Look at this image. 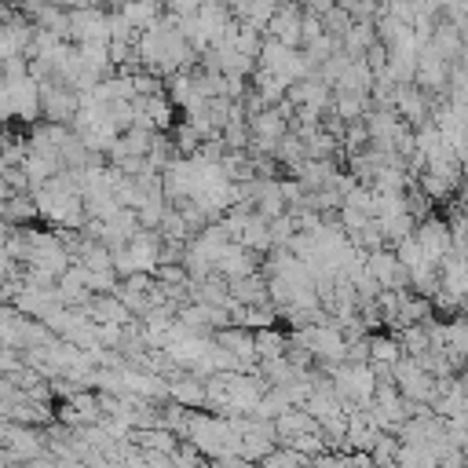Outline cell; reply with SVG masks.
Masks as SVG:
<instances>
[{
    "mask_svg": "<svg viewBox=\"0 0 468 468\" xmlns=\"http://www.w3.org/2000/svg\"><path fill=\"white\" fill-rule=\"evenodd\" d=\"M271 424H274V439H278V446H282V442H289L292 435H303V431H314V428H322V424H318V420H314V417H311L303 406H292V410L278 413Z\"/></svg>",
    "mask_w": 468,
    "mask_h": 468,
    "instance_id": "cell-6",
    "label": "cell"
},
{
    "mask_svg": "<svg viewBox=\"0 0 468 468\" xmlns=\"http://www.w3.org/2000/svg\"><path fill=\"white\" fill-rule=\"evenodd\" d=\"M15 11H18L15 4H7V0H0V26H7V22L15 18Z\"/></svg>",
    "mask_w": 468,
    "mask_h": 468,
    "instance_id": "cell-8",
    "label": "cell"
},
{
    "mask_svg": "<svg viewBox=\"0 0 468 468\" xmlns=\"http://www.w3.org/2000/svg\"><path fill=\"white\" fill-rule=\"evenodd\" d=\"M69 40H110V7H69Z\"/></svg>",
    "mask_w": 468,
    "mask_h": 468,
    "instance_id": "cell-2",
    "label": "cell"
},
{
    "mask_svg": "<svg viewBox=\"0 0 468 468\" xmlns=\"http://www.w3.org/2000/svg\"><path fill=\"white\" fill-rule=\"evenodd\" d=\"M263 33L282 40V44H289V48H300L303 44V7L296 0H282Z\"/></svg>",
    "mask_w": 468,
    "mask_h": 468,
    "instance_id": "cell-4",
    "label": "cell"
},
{
    "mask_svg": "<svg viewBox=\"0 0 468 468\" xmlns=\"http://www.w3.org/2000/svg\"><path fill=\"white\" fill-rule=\"evenodd\" d=\"M366 271L380 289H410V271L402 267V260L395 256V249H373L366 252Z\"/></svg>",
    "mask_w": 468,
    "mask_h": 468,
    "instance_id": "cell-3",
    "label": "cell"
},
{
    "mask_svg": "<svg viewBox=\"0 0 468 468\" xmlns=\"http://www.w3.org/2000/svg\"><path fill=\"white\" fill-rule=\"evenodd\" d=\"M124 4H132V0H110V7H124Z\"/></svg>",
    "mask_w": 468,
    "mask_h": 468,
    "instance_id": "cell-10",
    "label": "cell"
},
{
    "mask_svg": "<svg viewBox=\"0 0 468 468\" xmlns=\"http://www.w3.org/2000/svg\"><path fill=\"white\" fill-rule=\"evenodd\" d=\"M230 296L241 303V307H260V303H271V292H267V274L263 271H252L245 278H234L230 282Z\"/></svg>",
    "mask_w": 468,
    "mask_h": 468,
    "instance_id": "cell-5",
    "label": "cell"
},
{
    "mask_svg": "<svg viewBox=\"0 0 468 468\" xmlns=\"http://www.w3.org/2000/svg\"><path fill=\"white\" fill-rule=\"evenodd\" d=\"M77 110H80V95L69 84H62L58 77H51V80L40 84V117L44 121L69 124L77 117Z\"/></svg>",
    "mask_w": 468,
    "mask_h": 468,
    "instance_id": "cell-1",
    "label": "cell"
},
{
    "mask_svg": "<svg viewBox=\"0 0 468 468\" xmlns=\"http://www.w3.org/2000/svg\"><path fill=\"white\" fill-rule=\"evenodd\" d=\"M7 234H11V223H0V252H4V245H7Z\"/></svg>",
    "mask_w": 468,
    "mask_h": 468,
    "instance_id": "cell-9",
    "label": "cell"
},
{
    "mask_svg": "<svg viewBox=\"0 0 468 468\" xmlns=\"http://www.w3.org/2000/svg\"><path fill=\"white\" fill-rule=\"evenodd\" d=\"M11 227H33V219H40V208H37V201H33V194L29 190H22V194H11L7 197V216H4Z\"/></svg>",
    "mask_w": 468,
    "mask_h": 468,
    "instance_id": "cell-7",
    "label": "cell"
}]
</instances>
